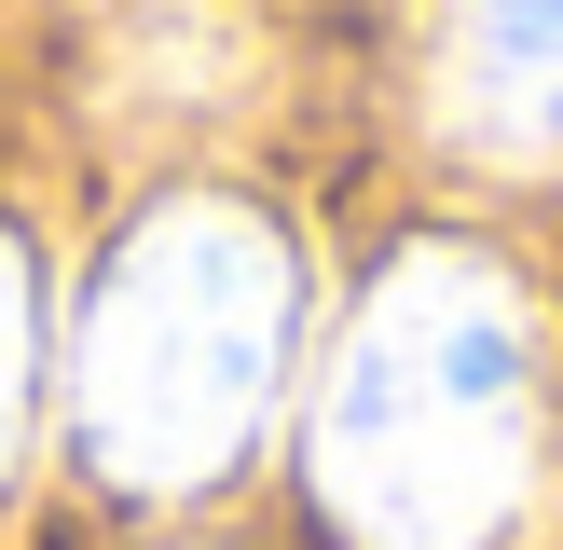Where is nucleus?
<instances>
[{"instance_id": "nucleus-1", "label": "nucleus", "mask_w": 563, "mask_h": 550, "mask_svg": "<svg viewBox=\"0 0 563 550\" xmlns=\"http://www.w3.org/2000/svg\"><path fill=\"white\" fill-rule=\"evenodd\" d=\"M550 358L537 302L482 248H412L372 275L317 385V495L344 550H482L537 482Z\"/></svg>"}, {"instance_id": "nucleus-2", "label": "nucleus", "mask_w": 563, "mask_h": 550, "mask_svg": "<svg viewBox=\"0 0 563 550\" xmlns=\"http://www.w3.org/2000/svg\"><path fill=\"white\" fill-rule=\"evenodd\" d=\"M275 372H289V248L275 220L220 193H165L82 289L69 344V413L97 482L124 495H192L262 440Z\"/></svg>"}, {"instance_id": "nucleus-3", "label": "nucleus", "mask_w": 563, "mask_h": 550, "mask_svg": "<svg viewBox=\"0 0 563 550\" xmlns=\"http://www.w3.org/2000/svg\"><path fill=\"white\" fill-rule=\"evenodd\" d=\"M440 138L482 165H563V0H454L440 14Z\"/></svg>"}, {"instance_id": "nucleus-4", "label": "nucleus", "mask_w": 563, "mask_h": 550, "mask_svg": "<svg viewBox=\"0 0 563 550\" xmlns=\"http://www.w3.org/2000/svg\"><path fill=\"white\" fill-rule=\"evenodd\" d=\"M247 82V28L220 0H152V14L110 42V97L124 110H220Z\"/></svg>"}, {"instance_id": "nucleus-5", "label": "nucleus", "mask_w": 563, "mask_h": 550, "mask_svg": "<svg viewBox=\"0 0 563 550\" xmlns=\"http://www.w3.org/2000/svg\"><path fill=\"white\" fill-rule=\"evenodd\" d=\"M27 399H42V275L0 234V468H14V440H27Z\"/></svg>"}]
</instances>
